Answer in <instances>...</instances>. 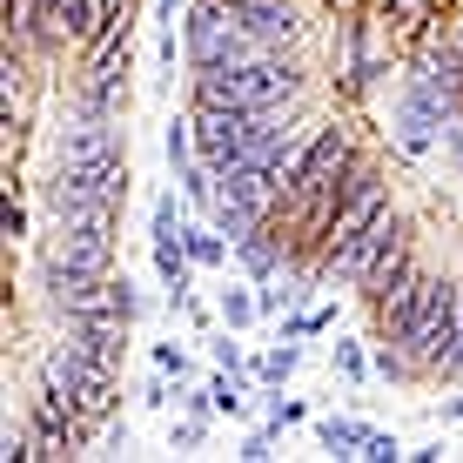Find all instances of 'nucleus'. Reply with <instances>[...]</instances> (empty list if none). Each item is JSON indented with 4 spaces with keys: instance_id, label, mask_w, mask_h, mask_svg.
<instances>
[{
    "instance_id": "c756f323",
    "label": "nucleus",
    "mask_w": 463,
    "mask_h": 463,
    "mask_svg": "<svg viewBox=\"0 0 463 463\" xmlns=\"http://www.w3.org/2000/svg\"><path fill=\"white\" fill-rule=\"evenodd\" d=\"M450 41H457V47H463V27H457V34H450Z\"/></svg>"
},
{
    "instance_id": "9b49d317",
    "label": "nucleus",
    "mask_w": 463,
    "mask_h": 463,
    "mask_svg": "<svg viewBox=\"0 0 463 463\" xmlns=\"http://www.w3.org/2000/svg\"><path fill=\"white\" fill-rule=\"evenodd\" d=\"M437 7H443V0H376V21L396 27L403 47H430V41H437Z\"/></svg>"
},
{
    "instance_id": "20e7f679",
    "label": "nucleus",
    "mask_w": 463,
    "mask_h": 463,
    "mask_svg": "<svg viewBox=\"0 0 463 463\" xmlns=\"http://www.w3.org/2000/svg\"><path fill=\"white\" fill-rule=\"evenodd\" d=\"M47 215H81V209H121L128 202V162L101 155V162H54V175L41 182Z\"/></svg>"
},
{
    "instance_id": "2eb2a0df",
    "label": "nucleus",
    "mask_w": 463,
    "mask_h": 463,
    "mask_svg": "<svg viewBox=\"0 0 463 463\" xmlns=\"http://www.w3.org/2000/svg\"><path fill=\"white\" fill-rule=\"evenodd\" d=\"M302 370V349L296 343H282V349H269V356L262 363H255V376H262V383H289Z\"/></svg>"
},
{
    "instance_id": "a878e982",
    "label": "nucleus",
    "mask_w": 463,
    "mask_h": 463,
    "mask_svg": "<svg viewBox=\"0 0 463 463\" xmlns=\"http://www.w3.org/2000/svg\"><path fill=\"white\" fill-rule=\"evenodd\" d=\"M209 349H215L222 370H249V356H242V343H235V336H222V343H209Z\"/></svg>"
},
{
    "instance_id": "39448f33",
    "label": "nucleus",
    "mask_w": 463,
    "mask_h": 463,
    "mask_svg": "<svg viewBox=\"0 0 463 463\" xmlns=\"http://www.w3.org/2000/svg\"><path fill=\"white\" fill-rule=\"evenodd\" d=\"M450 121H457V101H450V94H443L437 81H423V74H403V94H396V115H390L396 155L423 162L437 141H450Z\"/></svg>"
},
{
    "instance_id": "b1692460",
    "label": "nucleus",
    "mask_w": 463,
    "mask_h": 463,
    "mask_svg": "<svg viewBox=\"0 0 463 463\" xmlns=\"http://www.w3.org/2000/svg\"><path fill=\"white\" fill-rule=\"evenodd\" d=\"M296 289H276V276H269L262 282V289H255V309H262V316H282V302H289Z\"/></svg>"
},
{
    "instance_id": "4468645a",
    "label": "nucleus",
    "mask_w": 463,
    "mask_h": 463,
    "mask_svg": "<svg viewBox=\"0 0 463 463\" xmlns=\"http://www.w3.org/2000/svg\"><path fill=\"white\" fill-rule=\"evenodd\" d=\"M162 155H168V168H175V175H182L188 162H202V155H195V121H168Z\"/></svg>"
},
{
    "instance_id": "cd10ccee",
    "label": "nucleus",
    "mask_w": 463,
    "mask_h": 463,
    "mask_svg": "<svg viewBox=\"0 0 463 463\" xmlns=\"http://www.w3.org/2000/svg\"><path fill=\"white\" fill-rule=\"evenodd\" d=\"M450 162H457V168H463V115H457V121H450Z\"/></svg>"
},
{
    "instance_id": "5701e85b",
    "label": "nucleus",
    "mask_w": 463,
    "mask_h": 463,
    "mask_svg": "<svg viewBox=\"0 0 463 463\" xmlns=\"http://www.w3.org/2000/svg\"><path fill=\"white\" fill-rule=\"evenodd\" d=\"M155 370H168V376H188V349H175V343H155Z\"/></svg>"
},
{
    "instance_id": "4be33fe9",
    "label": "nucleus",
    "mask_w": 463,
    "mask_h": 463,
    "mask_svg": "<svg viewBox=\"0 0 463 463\" xmlns=\"http://www.w3.org/2000/svg\"><path fill=\"white\" fill-rule=\"evenodd\" d=\"M363 457H370V463H390V457H403V443H396L390 430H370V443H363Z\"/></svg>"
},
{
    "instance_id": "f257e3e1",
    "label": "nucleus",
    "mask_w": 463,
    "mask_h": 463,
    "mask_svg": "<svg viewBox=\"0 0 463 463\" xmlns=\"http://www.w3.org/2000/svg\"><path fill=\"white\" fill-rule=\"evenodd\" d=\"M302 101V68L289 47H255L235 68L188 74V108H296Z\"/></svg>"
},
{
    "instance_id": "9d476101",
    "label": "nucleus",
    "mask_w": 463,
    "mask_h": 463,
    "mask_svg": "<svg viewBox=\"0 0 463 463\" xmlns=\"http://www.w3.org/2000/svg\"><path fill=\"white\" fill-rule=\"evenodd\" d=\"M68 349L101 370H121V349H128V316H74L68 323Z\"/></svg>"
},
{
    "instance_id": "6e6552de",
    "label": "nucleus",
    "mask_w": 463,
    "mask_h": 463,
    "mask_svg": "<svg viewBox=\"0 0 463 463\" xmlns=\"http://www.w3.org/2000/svg\"><path fill=\"white\" fill-rule=\"evenodd\" d=\"M222 7H229V21L242 27L255 47H296L302 41L296 0H222Z\"/></svg>"
},
{
    "instance_id": "412c9836",
    "label": "nucleus",
    "mask_w": 463,
    "mask_h": 463,
    "mask_svg": "<svg viewBox=\"0 0 463 463\" xmlns=\"http://www.w3.org/2000/svg\"><path fill=\"white\" fill-rule=\"evenodd\" d=\"M155 242H168V235H182V209H175V195H162V202H155Z\"/></svg>"
},
{
    "instance_id": "c85d7f7f",
    "label": "nucleus",
    "mask_w": 463,
    "mask_h": 463,
    "mask_svg": "<svg viewBox=\"0 0 463 463\" xmlns=\"http://www.w3.org/2000/svg\"><path fill=\"white\" fill-rule=\"evenodd\" d=\"M443 417H450V423H463V396H457V403H450V410H443Z\"/></svg>"
},
{
    "instance_id": "aec40b11",
    "label": "nucleus",
    "mask_w": 463,
    "mask_h": 463,
    "mask_svg": "<svg viewBox=\"0 0 463 463\" xmlns=\"http://www.w3.org/2000/svg\"><path fill=\"white\" fill-rule=\"evenodd\" d=\"M0 235H7V242H21V235H27V209H21L14 188H7V202H0Z\"/></svg>"
},
{
    "instance_id": "a211bd4d",
    "label": "nucleus",
    "mask_w": 463,
    "mask_h": 463,
    "mask_svg": "<svg viewBox=\"0 0 463 463\" xmlns=\"http://www.w3.org/2000/svg\"><path fill=\"white\" fill-rule=\"evenodd\" d=\"M336 370H343V383H363V376H376V356H363V343H336Z\"/></svg>"
},
{
    "instance_id": "f03ea898",
    "label": "nucleus",
    "mask_w": 463,
    "mask_h": 463,
    "mask_svg": "<svg viewBox=\"0 0 463 463\" xmlns=\"http://www.w3.org/2000/svg\"><path fill=\"white\" fill-rule=\"evenodd\" d=\"M403 255H410V222L396 209H383L356 242H336V249L316 255V282H336V289H363V296H370Z\"/></svg>"
},
{
    "instance_id": "dca6fc26",
    "label": "nucleus",
    "mask_w": 463,
    "mask_h": 463,
    "mask_svg": "<svg viewBox=\"0 0 463 463\" xmlns=\"http://www.w3.org/2000/svg\"><path fill=\"white\" fill-rule=\"evenodd\" d=\"M336 323V309H302V316H282V343H309L316 329Z\"/></svg>"
},
{
    "instance_id": "1a4fd4ad",
    "label": "nucleus",
    "mask_w": 463,
    "mask_h": 463,
    "mask_svg": "<svg viewBox=\"0 0 463 463\" xmlns=\"http://www.w3.org/2000/svg\"><path fill=\"white\" fill-rule=\"evenodd\" d=\"M115 7H128V0H47V47H61V41L88 47L108 21H115Z\"/></svg>"
},
{
    "instance_id": "bb28decb",
    "label": "nucleus",
    "mask_w": 463,
    "mask_h": 463,
    "mask_svg": "<svg viewBox=\"0 0 463 463\" xmlns=\"http://www.w3.org/2000/svg\"><path fill=\"white\" fill-rule=\"evenodd\" d=\"M175 7H182V0H155V27H162V34H175Z\"/></svg>"
},
{
    "instance_id": "ddd939ff",
    "label": "nucleus",
    "mask_w": 463,
    "mask_h": 463,
    "mask_svg": "<svg viewBox=\"0 0 463 463\" xmlns=\"http://www.w3.org/2000/svg\"><path fill=\"white\" fill-rule=\"evenodd\" d=\"M182 242H188V255H195V269H222V262H229V249H235L215 222H209V229H202V222H182Z\"/></svg>"
},
{
    "instance_id": "393cba45",
    "label": "nucleus",
    "mask_w": 463,
    "mask_h": 463,
    "mask_svg": "<svg viewBox=\"0 0 463 463\" xmlns=\"http://www.w3.org/2000/svg\"><path fill=\"white\" fill-rule=\"evenodd\" d=\"M269 443H276V430H255V437H242V450H235V457H242V463H262V457H276Z\"/></svg>"
},
{
    "instance_id": "f3484780",
    "label": "nucleus",
    "mask_w": 463,
    "mask_h": 463,
    "mask_svg": "<svg viewBox=\"0 0 463 463\" xmlns=\"http://www.w3.org/2000/svg\"><path fill=\"white\" fill-rule=\"evenodd\" d=\"M255 316H262V309H255L249 289H222V323H229V329H249Z\"/></svg>"
},
{
    "instance_id": "6ab92c4d",
    "label": "nucleus",
    "mask_w": 463,
    "mask_h": 463,
    "mask_svg": "<svg viewBox=\"0 0 463 463\" xmlns=\"http://www.w3.org/2000/svg\"><path fill=\"white\" fill-rule=\"evenodd\" d=\"M168 443H175V450H202V443H209V417L175 423V430H168Z\"/></svg>"
},
{
    "instance_id": "7ed1b4c3",
    "label": "nucleus",
    "mask_w": 463,
    "mask_h": 463,
    "mask_svg": "<svg viewBox=\"0 0 463 463\" xmlns=\"http://www.w3.org/2000/svg\"><path fill=\"white\" fill-rule=\"evenodd\" d=\"M410 356H417V370H430V376H463V309H457V282L450 276L423 282V309H417Z\"/></svg>"
},
{
    "instance_id": "0eeeda50",
    "label": "nucleus",
    "mask_w": 463,
    "mask_h": 463,
    "mask_svg": "<svg viewBox=\"0 0 463 463\" xmlns=\"http://www.w3.org/2000/svg\"><path fill=\"white\" fill-rule=\"evenodd\" d=\"M101 155H121V115L74 101L68 128L54 135V162H101Z\"/></svg>"
},
{
    "instance_id": "423d86ee",
    "label": "nucleus",
    "mask_w": 463,
    "mask_h": 463,
    "mask_svg": "<svg viewBox=\"0 0 463 463\" xmlns=\"http://www.w3.org/2000/svg\"><path fill=\"white\" fill-rule=\"evenodd\" d=\"M41 390L68 396V403L81 410L88 423H108V417H115V403H121V383H115V370H101V363L74 356L68 343H54V349L41 356Z\"/></svg>"
},
{
    "instance_id": "f8f14e48",
    "label": "nucleus",
    "mask_w": 463,
    "mask_h": 463,
    "mask_svg": "<svg viewBox=\"0 0 463 463\" xmlns=\"http://www.w3.org/2000/svg\"><path fill=\"white\" fill-rule=\"evenodd\" d=\"M316 443H323L329 457H363L370 423H356V417H323V423H316Z\"/></svg>"
}]
</instances>
